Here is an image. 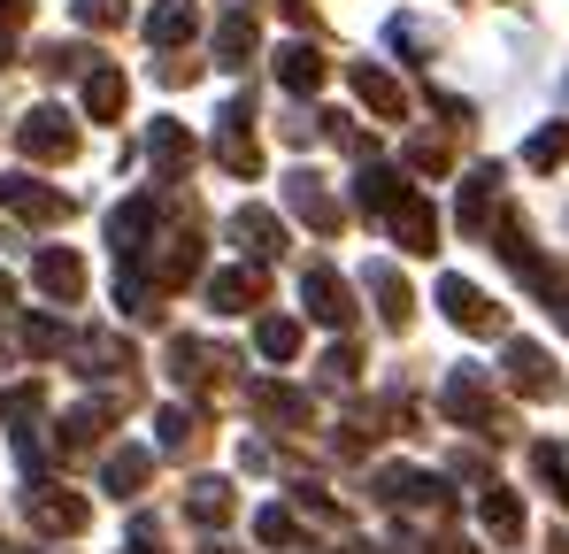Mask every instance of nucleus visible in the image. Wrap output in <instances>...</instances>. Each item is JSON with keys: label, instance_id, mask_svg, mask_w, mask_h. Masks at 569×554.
<instances>
[{"label": "nucleus", "instance_id": "obj_9", "mask_svg": "<svg viewBox=\"0 0 569 554\" xmlns=\"http://www.w3.org/2000/svg\"><path fill=\"white\" fill-rule=\"evenodd\" d=\"M147 31H154V47H178V39L200 31V8H192V0H162V8L147 16Z\"/></svg>", "mask_w": 569, "mask_h": 554}, {"label": "nucleus", "instance_id": "obj_2", "mask_svg": "<svg viewBox=\"0 0 569 554\" xmlns=\"http://www.w3.org/2000/svg\"><path fill=\"white\" fill-rule=\"evenodd\" d=\"M385 216H392V239H400L408 255H431V247H439V216H431V208H423L416 192H400V200H392Z\"/></svg>", "mask_w": 569, "mask_h": 554}, {"label": "nucleus", "instance_id": "obj_11", "mask_svg": "<svg viewBox=\"0 0 569 554\" xmlns=\"http://www.w3.org/2000/svg\"><path fill=\"white\" fill-rule=\"evenodd\" d=\"M355 92H362V100H370V108H378L385 123H400V108H408V100H400V86H392V78H385L378 62H362V70H355Z\"/></svg>", "mask_w": 569, "mask_h": 554}, {"label": "nucleus", "instance_id": "obj_26", "mask_svg": "<svg viewBox=\"0 0 569 554\" xmlns=\"http://www.w3.org/2000/svg\"><path fill=\"white\" fill-rule=\"evenodd\" d=\"M0 300H8V277H0Z\"/></svg>", "mask_w": 569, "mask_h": 554}, {"label": "nucleus", "instance_id": "obj_17", "mask_svg": "<svg viewBox=\"0 0 569 554\" xmlns=\"http://www.w3.org/2000/svg\"><path fill=\"white\" fill-rule=\"evenodd\" d=\"M86 108H93L100 123L123 116V78H116V70H93V78H86Z\"/></svg>", "mask_w": 569, "mask_h": 554}, {"label": "nucleus", "instance_id": "obj_21", "mask_svg": "<svg viewBox=\"0 0 569 554\" xmlns=\"http://www.w3.org/2000/svg\"><path fill=\"white\" fill-rule=\"evenodd\" d=\"M523 162H531V170H555V162H569V131H539Z\"/></svg>", "mask_w": 569, "mask_h": 554}, {"label": "nucleus", "instance_id": "obj_24", "mask_svg": "<svg viewBox=\"0 0 569 554\" xmlns=\"http://www.w3.org/2000/svg\"><path fill=\"white\" fill-rule=\"evenodd\" d=\"M78 16H86V23H116V16H123V0H78Z\"/></svg>", "mask_w": 569, "mask_h": 554}, {"label": "nucleus", "instance_id": "obj_13", "mask_svg": "<svg viewBox=\"0 0 569 554\" xmlns=\"http://www.w3.org/2000/svg\"><path fill=\"white\" fill-rule=\"evenodd\" d=\"M39 285H47L54 300H70V293L86 285V270H78V255H70V247H62V255L47 247V255H39Z\"/></svg>", "mask_w": 569, "mask_h": 554}, {"label": "nucleus", "instance_id": "obj_8", "mask_svg": "<svg viewBox=\"0 0 569 554\" xmlns=\"http://www.w3.org/2000/svg\"><path fill=\"white\" fill-rule=\"evenodd\" d=\"M284 200H292V216H308L316 231H339V208H331V192H323V185L308 178V170L292 178V192H284Z\"/></svg>", "mask_w": 569, "mask_h": 554}, {"label": "nucleus", "instance_id": "obj_16", "mask_svg": "<svg viewBox=\"0 0 569 554\" xmlns=\"http://www.w3.org/2000/svg\"><path fill=\"white\" fill-rule=\"evenodd\" d=\"M477 516H485V532H492V540H516V532H523V508H516L508 493H485V501H477Z\"/></svg>", "mask_w": 569, "mask_h": 554}, {"label": "nucleus", "instance_id": "obj_7", "mask_svg": "<svg viewBox=\"0 0 569 554\" xmlns=\"http://www.w3.org/2000/svg\"><path fill=\"white\" fill-rule=\"evenodd\" d=\"M278 78H284V92H316L323 86V55H316L308 39H292V47L278 55Z\"/></svg>", "mask_w": 569, "mask_h": 554}, {"label": "nucleus", "instance_id": "obj_3", "mask_svg": "<svg viewBox=\"0 0 569 554\" xmlns=\"http://www.w3.org/2000/svg\"><path fill=\"white\" fill-rule=\"evenodd\" d=\"M0 200H8L16 216H31V224H54V216H70V200H62V192H47L39 178H0Z\"/></svg>", "mask_w": 569, "mask_h": 554}, {"label": "nucleus", "instance_id": "obj_14", "mask_svg": "<svg viewBox=\"0 0 569 554\" xmlns=\"http://www.w3.org/2000/svg\"><path fill=\"white\" fill-rule=\"evenodd\" d=\"M208 300H216V308H254V300H262V277L254 270H223L216 285H208Z\"/></svg>", "mask_w": 569, "mask_h": 554}, {"label": "nucleus", "instance_id": "obj_18", "mask_svg": "<svg viewBox=\"0 0 569 554\" xmlns=\"http://www.w3.org/2000/svg\"><path fill=\"white\" fill-rule=\"evenodd\" d=\"M400 192H408V185L392 178V170H362V178H355V200H362V208H392V200H400Z\"/></svg>", "mask_w": 569, "mask_h": 554}, {"label": "nucleus", "instance_id": "obj_22", "mask_svg": "<svg viewBox=\"0 0 569 554\" xmlns=\"http://www.w3.org/2000/svg\"><path fill=\"white\" fill-rule=\"evenodd\" d=\"M108 485H116V493H131V485H147V455H139V447H123V455L108 462Z\"/></svg>", "mask_w": 569, "mask_h": 554}, {"label": "nucleus", "instance_id": "obj_1", "mask_svg": "<svg viewBox=\"0 0 569 554\" xmlns=\"http://www.w3.org/2000/svg\"><path fill=\"white\" fill-rule=\"evenodd\" d=\"M16 147H23L31 162H62L78 139H70V116H54V108H31V116L16 123Z\"/></svg>", "mask_w": 569, "mask_h": 554}, {"label": "nucleus", "instance_id": "obj_25", "mask_svg": "<svg viewBox=\"0 0 569 554\" xmlns=\"http://www.w3.org/2000/svg\"><path fill=\"white\" fill-rule=\"evenodd\" d=\"M23 16H31V0H0V31H16Z\"/></svg>", "mask_w": 569, "mask_h": 554}, {"label": "nucleus", "instance_id": "obj_12", "mask_svg": "<svg viewBox=\"0 0 569 554\" xmlns=\"http://www.w3.org/2000/svg\"><path fill=\"white\" fill-rule=\"evenodd\" d=\"M147 147H154V170H162V178L192 170V139L178 131V123H154V139H147Z\"/></svg>", "mask_w": 569, "mask_h": 554}, {"label": "nucleus", "instance_id": "obj_6", "mask_svg": "<svg viewBox=\"0 0 569 554\" xmlns=\"http://www.w3.org/2000/svg\"><path fill=\"white\" fill-rule=\"evenodd\" d=\"M231 231H239V247H247L254 263H270V255H278V247H284L278 216H262V208H239V216H231Z\"/></svg>", "mask_w": 569, "mask_h": 554}, {"label": "nucleus", "instance_id": "obj_5", "mask_svg": "<svg viewBox=\"0 0 569 554\" xmlns=\"http://www.w3.org/2000/svg\"><path fill=\"white\" fill-rule=\"evenodd\" d=\"M439 300H447V316H455L462 332H492V324H500V316L485 308V293H477L470 277H447V285H439Z\"/></svg>", "mask_w": 569, "mask_h": 554}, {"label": "nucleus", "instance_id": "obj_19", "mask_svg": "<svg viewBox=\"0 0 569 554\" xmlns=\"http://www.w3.org/2000/svg\"><path fill=\"white\" fill-rule=\"evenodd\" d=\"M370 293H378L385 300V324H408V285H400V270H370Z\"/></svg>", "mask_w": 569, "mask_h": 554}, {"label": "nucleus", "instance_id": "obj_4", "mask_svg": "<svg viewBox=\"0 0 569 554\" xmlns=\"http://www.w3.org/2000/svg\"><path fill=\"white\" fill-rule=\"evenodd\" d=\"M300 300H308V316H316V324H347V316H355V308H347V285H339L331 270H308V277H300Z\"/></svg>", "mask_w": 569, "mask_h": 554}, {"label": "nucleus", "instance_id": "obj_15", "mask_svg": "<svg viewBox=\"0 0 569 554\" xmlns=\"http://www.w3.org/2000/svg\"><path fill=\"white\" fill-rule=\"evenodd\" d=\"M492 185H500V162L470 170V192H462V224H470V231H485V216H492Z\"/></svg>", "mask_w": 569, "mask_h": 554}, {"label": "nucleus", "instance_id": "obj_27", "mask_svg": "<svg viewBox=\"0 0 569 554\" xmlns=\"http://www.w3.org/2000/svg\"><path fill=\"white\" fill-rule=\"evenodd\" d=\"M562 324H569V300H562Z\"/></svg>", "mask_w": 569, "mask_h": 554}, {"label": "nucleus", "instance_id": "obj_10", "mask_svg": "<svg viewBox=\"0 0 569 554\" xmlns=\"http://www.w3.org/2000/svg\"><path fill=\"white\" fill-rule=\"evenodd\" d=\"M216 55H223L231 70H247V55H254V16H247V8H231V16L216 23Z\"/></svg>", "mask_w": 569, "mask_h": 554}, {"label": "nucleus", "instance_id": "obj_20", "mask_svg": "<svg viewBox=\"0 0 569 554\" xmlns=\"http://www.w3.org/2000/svg\"><path fill=\"white\" fill-rule=\"evenodd\" d=\"M292 347H300V324H292V316H270V324H262V355H270V363H284Z\"/></svg>", "mask_w": 569, "mask_h": 554}, {"label": "nucleus", "instance_id": "obj_23", "mask_svg": "<svg viewBox=\"0 0 569 554\" xmlns=\"http://www.w3.org/2000/svg\"><path fill=\"white\" fill-rule=\"evenodd\" d=\"M192 516H200V524H223V516H231V493H223V485H192Z\"/></svg>", "mask_w": 569, "mask_h": 554}]
</instances>
